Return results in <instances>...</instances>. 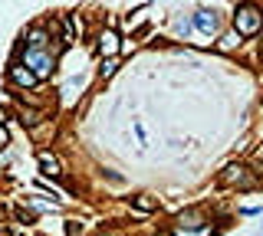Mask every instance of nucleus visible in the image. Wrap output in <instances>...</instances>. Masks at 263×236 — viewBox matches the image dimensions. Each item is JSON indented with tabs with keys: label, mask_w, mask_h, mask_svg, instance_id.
<instances>
[{
	"label": "nucleus",
	"mask_w": 263,
	"mask_h": 236,
	"mask_svg": "<svg viewBox=\"0 0 263 236\" xmlns=\"http://www.w3.org/2000/svg\"><path fill=\"white\" fill-rule=\"evenodd\" d=\"M119 33L112 30V26H106V30H99V53L102 56H115L119 53Z\"/></svg>",
	"instance_id": "6"
},
{
	"label": "nucleus",
	"mask_w": 263,
	"mask_h": 236,
	"mask_svg": "<svg viewBox=\"0 0 263 236\" xmlns=\"http://www.w3.org/2000/svg\"><path fill=\"white\" fill-rule=\"evenodd\" d=\"M240 40H244V36H240L237 30H231V33H224V36H220L217 43H214V50H217V53H237Z\"/></svg>",
	"instance_id": "8"
},
{
	"label": "nucleus",
	"mask_w": 263,
	"mask_h": 236,
	"mask_svg": "<svg viewBox=\"0 0 263 236\" xmlns=\"http://www.w3.org/2000/svg\"><path fill=\"white\" fill-rule=\"evenodd\" d=\"M17 217L23 220V223H33V220H37V217H33V213H26V210H17Z\"/></svg>",
	"instance_id": "18"
},
{
	"label": "nucleus",
	"mask_w": 263,
	"mask_h": 236,
	"mask_svg": "<svg viewBox=\"0 0 263 236\" xmlns=\"http://www.w3.org/2000/svg\"><path fill=\"white\" fill-rule=\"evenodd\" d=\"M260 233H263V226H260Z\"/></svg>",
	"instance_id": "19"
},
{
	"label": "nucleus",
	"mask_w": 263,
	"mask_h": 236,
	"mask_svg": "<svg viewBox=\"0 0 263 236\" xmlns=\"http://www.w3.org/2000/svg\"><path fill=\"white\" fill-rule=\"evenodd\" d=\"M191 26H194L198 33H204V36H214V33L220 30V17H217V10H207V7L194 10V17H191Z\"/></svg>",
	"instance_id": "4"
},
{
	"label": "nucleus",
	"mask_w": 263,
	"mask_h": 236,
	"mask_svg": "<svg viewBox=\"0 0 263 236\" xmlns=\"http://www.w3.org/2000/svg\"><path fill=\"white\" fill-rule=\"evenodd\" d=\"M240 213H244V217H260V213H263V207H244Z\"/></svg>",
	"instance_id": "16"
},
{
	"label": "nucleus",
	"mask_w": 263,
	"mask_h": 236,
	"mask_svg": "<svg viewBox=\"0 0 263 236\" xmlns=\"http://www.w3.org/2000/svg\"><path fill=\"white\" fill-rule=\"evenodd\" d=\"M20 62H23L37 79H50L53 66H56V53H53V50H23Z\"/></svg>",
	"instance_id": "2"
},
{
	"label": "nucleus",
	"mask_w": 263,
	"mask_h": 236,
	"mask_svg": "<svg viewBox=\"0 0 263 236\" xmlns=\"http://www.w3.org/2000/svg\"><path fill=\"white\" fill-rule=\"evenodd\" d=\"M7 144H10V135H7V128H4V125H0V151H4Z\"/></svg>",
	"instance_id": "17"
},
{
	"label": "nucleus",
	"mask_w": 263,
	"mask_h": 236,
	"mask_svg": "<svg viewBox=\"0 0 263 236\" xmlns=\"http://www.w3.org/2000/svg\"><path fill=\"white\" fill-rule=\"evenodd\" d=\"M132 204H135L142 213H151V210H158V200H155V197H148V193H138V197L132 200Z\"/></svg>",
	"instance_id": "11"
},
{
	"label": "nucleus",
	"mask_w": 263,
	"mask_h": 236,
	"mask_svg": "<svg viewBox=\"0 0 263 236\" xmlns=\"http://www.w3.org/2000/svg\"><path fill=\"white\" fill-rule=\"evenodd\" d=\"M234 30H237L240 36H257L263 30V10L257 4H240L237 10H234Z\"/></svg>",
	"instance_id": "1"
},
{
	"label": "nucleus",
	"mask_w": 263,
	"mask_h": 236,
	"mask_svg": "<svg viewBox=\"0 0 263 236\" xmlns=\"http://www.w3.org/2000/svg\"><path fill=\"white\" fill-rule=\"evenodd\" d=\"M7 79H10L13 82V86H17V89H33V86H37V75H33L30 72V69H26L23 66V62H10V69H7Z\"/></svg>",
	"instance_id": "5"
},
{
	"label": "nucleus",
	"mask_w": 263,
	"mask_h": 236,
	"mask_svg": "<svg viewBox=\"0 0 263 236\" xmlns=\"http://www.w3.org/2000/svg\"><path fill=\"white\" fill-rule=\"evenodd\" d=\"M66 233H69V236H79V233H82V223H73V220H69V223H66Z\"/></svg>",
	"instance_id": "15"
},
{
	"label": "nucleus",
	"mask_w": 263,
	"mask_h": 236,
	"mask_svg": "<svg viewBox=\"0 0 263 236\" xmlns=\"http://www.w3.org/2000/svg\"><path fill=\"white\" fill-rule=\"evenodd\" d=\"M115 69H119V59H102V66H99V79H109V75H115Z\"/></svg>",
	"instance_id": "13"
},
{
	"label": "nucleus",
	"mask_w": 263,
	"mask_h": 236,
	"mask_svg": "<svg viewBox=\"0 0 263 236\" xmlns=\"http://www.w3.org/2000/svg\"><path fill=\"white\" fill-rule=\"evenodd\" d=\"M40 168H43V177H59V174H63L59 161L50 154V151H40Z\"/></svg>",
	"instance_id": "9"
},
{
	"label": "nucleus",
	"mask_w": 263,
	"mask_h": 236,
	"mask_svg": "<svg viewBox=\"0 0 263 236\" xmlns=\"http://www.w3.org/2000/svg\"><path fill=\"white\" fill-rule=\"evenodd\" d=\"M220 180H224V184H231V187H240V190H253V187L260 184V180L253 177L244 164H227L224 174H220Z\"/></svg>",
	"instance_id": "3"
},
{
	"label": "nucleus",
	"mask_w": 263,
	"mask_h": 236,
	"mask_svg": "<svg viewBox=\"0 0 263 236\" xmlns=\"http://www.w3.org/2000/svg\"><path fill=\"white\" fill-rule=\"evenodd\" d=\"M175 33H178V36H188V33H191V20L178 17V20H175Z\"/></svg>",
	"instance_id": "14"
},
{
	"label": "nucleus",
	"mask_w": 263,
	"mask_h": 236,
	"mask_svg": "<svg viewBox=\"0 0 263 236\" xmlns=\"http://www.w3.org/2000/svg\"><path fill=\"white\" fill-rule=\"evenodd\" d=\"M214 226L204 223V226H194V230H184V226H175V236H211Z\"/></svg>",
	"instance_id": "12"
},
{
	"label": "nucleus",
	"mask_w": 263,
	"mask_h": 236,
	"mask_svg": "<svg viewBox=\"0 0 263 236\" xmlns=\"http://www.w3.org/2000/svg\"><path fill=\"white\" fill-rule=\"evenodd\" d=\"M26 50H50V33L43 26H33L26 33Z\"/></svg>",
	"instance_id": "7"
},
{
	"label": "nucleus",
	"mask_w": 263,
	"mask_h": 236,
	"mask_svg": "<svg viewBox=\"0 0 263 236\" xmlns=\"http://www.w3.org/2000/svg\"><path fill=\"white\" fill-rule=\"evenodd\" d=\"M204 213L201 210H184L181 217H178V226H184V230H194V226H204Z\"/></svg>",
	"instance_id": "10"
}]
</instances>
